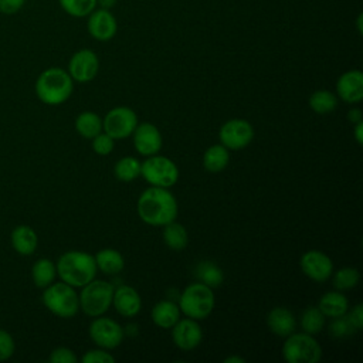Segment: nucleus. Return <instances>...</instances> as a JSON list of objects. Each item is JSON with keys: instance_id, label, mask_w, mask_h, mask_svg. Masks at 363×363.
<instances>
[{"instance_id": "obj_8", "label": "nucleus", "mask_w": 363, "mask_h": 363, "mask_svg": "<svg viewBox=\"0 0 363 363\" xmlns=\"http://www.w3.org/2000/svg\"><path fill=\"white\" fill-rule=\"evenodd\" d=\"M140 176L156 187H172L179 179V169L173 160L162 155H152L140 163Z\"/></svg>"}, {"instance_id": "obj_43", "label": "nucleus", "mask_w": 363, "mask_h": 363, "mask_svg": "<svg viewBox=\"0 0 363 363\" xmlns=\"http://www.w3.org/2000/svg\"><path fill=\"white\" fill-rule=\"evenodd\" d=\"M96 4H99L101 9L111 10L116 4V0H96Z\"/></svg>"}, {"instance_id": "obj_5", "label": "nucleus", "mask_w": 363, "mask_h": 363, "mask_svg": "<svg viewBox=\"0 0 363 363\" xmlns=\"http://www.w3.org/2000/svg\"><path fill=\"white\" fill-rule=\"evenodd\" d=\"M44 306L58 318H72L79 311V298L75 288L60 281L52 282L43 292Z\"/></svg>"}, {"instance_id": "obj_42", "label": "nucleus", "mask_w": 363, "mask_h": 363, "mask_svg": "<svg viewBox=\"0 0 363 363\" xmlns=\"http://www.w3.org/2000/svg\"><path fill=\"white\" fill-rule=\"evenodd\" d=\"M354 139L359 145L363 143V121L354 123Z\"/></svg>"}, {"instance_id": "obj_12", "label": "nucleus", "mask_w": 363, "mask_h": 363, "mask_svg": "<svg viewBox=\"0 0 363 363\" xmlns=\"http://www.w3.org/2000/svg\"><path fill=\"white\" fill-rule=\"evenodd\" d=\"M99 69V60L98 55L89 50L82 48L75 51L69 61H68V74L72 78V81L85 84L92 81Z\"/></svg>"}, {"instance_id": "obj_2", "label": "nucleus", "mask_w": 363, "mask_h": 363, "mask_svg": "<svg viewBox=\"0 0 363 363\" xmlns=\"http://www.w3.org/2000/svg\"><path fill=\"white\" fill-rule=\"evenodd\" d=\"M74 81L67 69L50 67L44 69L35 79L34 91L37 98L45 105H61L72 94Z\"/></svg>"}, {"instance_id": "obj_11", "label": "nucleus", "mask_w": 363, "mask_h": 363, "mask_svg": "<svg viewBox=\"0 0 363 363\" xmlns=\"http://www.w3.org/2000/svg\"><path fill=\"white\" fill-rule=\"evenodd\" d=\"M218 136L221 145L228 150H241L254 139V128L248 121L235 118L221 125Z\"/></svg>"}, {"instance_id": "obj_18", "label": "nucleus", "mask_w": 363, "mask_h": 363, "mask_svg": "<svg viewBox=\"0 0 363 363\" xmlns=\"http://www.w3.org/2000/svg\"><path fill=\"white\" fill-rule=\"evenodd\" d=\"M112 303L116 312L125 318H132L140 312L142 299L138 291L129 285H121L113 289Z\"/></svg>"}, {"instance_id": "obj_15", "label": "nucleus", "mask_w": 363, "mask_h": 363, "mask_svg": "<svg viewBox=\"0 0 363 363\" xmlns=\"http://www.w3.org/2000/svg\"><path fill=\"white\" fill-rule=\"evenodd\" d=\"M172 337L174 345L180 350H193L196 349L203 340V330L201 326L196 319L184 318L179 319L172 326Z\"/></svg>"}, {"instance_id": "obj_27", "label": "nucleus", "mask_w": 363, "mask_h": 363, "mask_svg": "<svg viewBox=\"0 0 363 363\" xmlns=\"http://www.w3.org/2000/svg\"><path fill=\"white\" fill-rule=\"evenodd\" d=\"M163 241L164 244L173 250V251H182L187 247L189 242V234L183 224L170 221L166 225H163Z\"/></svg>"}, {"instance_id": "obj_36", "label": "nucleus", "mask_w": 363, "mask_h": 363, "mask_svg": "<svg viewBox=\"0 0 363 363\" xmlns=\"http://www.w3.org/2000/svg\"><path fill=\"white\" fill-rule=\"evenodd\" d=\"M16 352V342L13 336L0 328V362L9 360Z\"/></svg>"}, {"instance_id": "obj_7", "label": "nucleus", "mask_w": 363, "mask_h": 363, "mask_svg": "<svg viewBox=\"0 0 363 363\" xmlns=\"http://www.w3.org/2000/svg\"><path fill=\"white\" fill-rule=\"evenodd\" d=\"M282 356L288 363H316L322 357V347L313 335L294 332L282 345Z\"/></svg>"}, {"instance_id": "obj_22", "label": "nucleus", "mask_w": 363, "mask_h": 363, "mask_svg": "<svg viewBox=\"0 0 363 363\" xmlns=\"http://www.w3.org/2000/svg\"><path fill=\"white\" fill-rule=\"evenodd\" d=\"M318 308L326 318H337L349 311V301L340 291H330L320 296Z\"/></svg>"}, {"instance_id": "obj_19", "label": "nucleus", "mask_w": 363, "mask_h": 363, "mask_svg": "<svg viewBox=\"0 0 363 363\" xmlns=\"http://www.w3.org/2000/svg\"><path fill=\"white\" fill-rule=\"evenodd\" d=\"M267 325L274 335L286 337L288 335L295 332L296 320L294 313L288 308L275 306L267 315Z\"/></svg>"}, {"instance_id": "obj_6", "label": "nucleus", "mask_w": 363, "mask_h": 363, "mask_svg": "<svg viewBox=\"0 0 363 363\" xmlns=\"http://www.w3.org/2000/svg\"><path fill=\"white\" fill-rule=\"evenodd\" d=\"M112 296L113 286L106 281L94 278L82 286L81 294L78 295L79 309L91 318L101 316L112 305Z\"/></svg>"}, {"instance_id": "obj_26", "label": "nucleus", "mask_w": 363, "mask_h": 363, "mask_svg": "<svg viewBox=\"0 0 363 363\" xmlns=\"http://www.w3.org/2000/svg\"><path fill=\"white\" fill-rule=\"evenodd\" d=\"M75 130L85 139H92L102 132V119L92 111H84L75 118Z\"/></svg>"}, {"instance_id": "obj_16", "label": "nucleus", "mask_w": 363, "mask_h": 363, "mask_svg": "<svg viewBox=\"0 0 363 363\" xmlns=\"http://www.w3.org/2000/svg\"><path fill=\"white\" fill-rule=\"evenodd\" d=\"M130 136H133V146L136 152L142 156L156 155L162 149V135L153 123H138Z\"/></svg>"}, {"instance_id": "obj_39", "label": "nucleus", "mask_w": 363, "mask_h": 363, "mask_svg": "<svg viewBox=\"0 0 363 363\" xmlns=\"http://www.w3.org/2000/svg\"><path fill=\"white\" fill-rule=\"evenodd\" d=\"M27 0H0V13L11 16L20 11Z\"/></svg>"}, {"instance_id": "obj_9", "label": "nucleus", "mask_w": 363, "mask_h": 363, "mask_svg": "<svg viewBox=\"0 0 363 363\" xmlns=\"http://www.w3.org/2000/svg\"><path fill=\"white\" fill-rule=\"evenodd\" d=\"M138 125V116L128 106H116L106 112L102 121V130L113 140L130 136Z\"/></svg>"}, {"instance_id": "obj_20", "label": "nucleus", "mask_w": 363, "mask_h": 363, "mask_svg": "<svg viewBox=\"0 0 363 363\" xmlns=\"http://www.w3.org/2000/svg\"><path fill=\"white\" fill-rule=\"evenodd\" d=\"M10 242L13 250L20 255H31L38 245V235L33 227L20 224L13 228L10 234Z\"/></svg>"}, {"instance_id": "obj_21", "label": "nucleus", "mask_w": 363, "mask_h": 363, "mask_svg": "<svg viewBox=\"0 0 363 363\" xmlns=\"http://www.w3.org/2000/svg\"><path fill=\"white\" fill-rule=\"evenodd\" d=\"M180 308L172 301H159L152 308V320L162 329H172V326L180 319Z\"/></svg>"}, {"instance_id": "obj_23", "label": "nucleus", "mask_w": 363, "mask_h": 363, "mask_svg": "<svg viewBox=\"0 0 363 363\" xmlns=\"http://www.w3.org/2000/svg\"><path fill=\"white\" fill-rule=\"evenodd\" d=\"M94 257L96 262V269L102 271L106 275H115L121 272L125 267V259L122 254L113 248L99 250Z\"/></svg>"}, {"instance_id": "obj_1", "label": "nucleus", "mask_w": 363, "mask_h": 363, "mask_svg": "<svg viewBox=\"0 0 363 363\" xmlns=\"http://www.w3.org/2000/svg\"><path fill=\"white\" fill-rule=\"evenodd\" d=\"M136 210L140 220L153 227H163L177 217V201L166 187L150 186L138 199Z\"/></svg>"}, {"instance_id": "obj_44", "label": "nucleus", "mask_w": 363, "mask_h": 363, "mask_svg": "<svg viewBox=\"0 0 363 363\" xmlns=\"http://www.w3.org/2000/svg\"><path fill=\"white\" fill-rule=\"evenodd\" d=\"M245 360L242 357H238V356H230V357H225L224 359V363H244Z\"/></svg>"}, {"instance_id": "obj_10", "label": "nucleus", "mask_w": 363, "mask_h": 363, "mask_svg": "<svg viewBox=\"0 0 363 363\" xmlns=\"http://www.w3.org/2000/svg\"><path fill=\"white\" fill-rule=\"evenodd\" d=\"M91 340L102 349H115L118 347L125 336L123 328L113 319L106 316H96L88 328Z\"/></svg>"}, {"instance_id": "obj_29", "label": "nucleus", "mask_w": 363, "mask_h": 363, "mask_svg": "<svg viewBox=\"0 0 363 363\" xmlns=\"http://www.w3.org/2000/svg\"><path fill=\"white\" fill-rule=\"evenodd\" d=\"M309 108L319 115H326L330 113L332 111L336 109L337 106V98L333 92L328 91V89H319L315 91L311 96H309Z\"/></svg>"}, {"instance_id": "obj_38", "label": "nucleus", "mask_w": 363, "mask_h": 363, "mask_svg": "<svg viewBox=\"0 0 363 363\" xmlns=\"http://www.w3.org/2000/svg\"><path fill=\"white\" fill-rule=\"evenodd\" d=\"M48 360L51 363H77L78 357H77V354L69 347L60 346V347H55L50 353Z\"/></svg>"}, {"instance_id": "obj_32", "label": "nucleus", "mask_w": 363, "mask_h": 363, "mask_svg": "<svg viewBox=\"0 0 363 363\" xmlns=\"http://www.w3.org/2000/svg\"><path fill=\"white\" fill-rule=\"evenodd\" d=\"M332 284L336 291H347L354 288L360 281V274L354 267H343L332 272Z\"/></svg>"}, {"instance_id": "obj_41", "label": "nucleus", "mask_w": 363, "mask_h": 363, "mask_svg": "<svg viewBox=\"0 0 363 363\" xmlns=\"http://www.w3.org/2000/svg\"><path fill=\"white\" fill-rule=\"evenodd\" d=\"M347 119H349L352 123H357V122L363 121L362 111H360L359 108H352V109L347 112Z\"/></svg>"}, {"instance_id": "obj_3", "label": "nucleus", "mask_w": 363, "mask_h": 363, "mask_svg": "<svg viewBox=\"0 0 363 363\" xmlns=\"http://www.w3.org/2000/svg\"><path fill=\"white\" fill-rule=\"evenodd\" d=\"M55 267L61 281L74 288H82L96 275L95 257L84 251L72 250L64 252Z\"/></svg>"}, {"instance_id": "obj_40", "label": "nucleus", "mask_w": 363, "mask_h": 363, "mask_svg": "<svg viewBox=\"0 0 363 363\" xmlns=\"http://www.w3.org/2000/svg\"><path fill=\"white\" fill-rule=\"evenodd\" d=\"M346 313H347L349 319L352 320V323L356 326V329L360 330L362 326H363V306H362V303L354 305V306L352 308V311H350V312L347 311Z\"/></svg>"}, {"instance_id": "obj_17", "label": "nucleus", "mask_w": 363, "mask_h": 363, "mask_svg": "<svg viewBox=\"0 0 363 363\" xmlns=\"http://www.w3.org/2000/svg\"><path fill=\"white\" fill-rule=\"evenodd\" d=\"M337 96L346 104H359L363 99V74L360 69L343 72L336 81Z\"/></svg>"}, {"instance_id": "obj_35", "label": "nucleus", "mask_w": 363, "mask_h": 363, "mask_svg": "<svg viewBox=\"0 0 363 363\" xmlns=\"http://www.w3.org/2000/svg\"><path fill=\"white\" fill-rule=\"evenodd\" d=\"M91 140H92L94 152L99 156H106L113 150L115 140L109 135H106L104 130L101 133H98L96 136H94Z\"/></svg>"}, {"instance_id": "obj_31", "label": "nucleus", "mask_w": 363, "mask_h": 363, "mask_svg": "<svg viewBox=\"0 0 363 363\" xmlns=\"http://www.w3.org/2000/svg\"><path fill=\"white\" fill-rule=\"evenodd\" d=\"M115 177L121 182H132L138 176H140V162L133 156L121 157L113 167Z\"/></svg>"}, {"instance_id": "obj_33", "label": "nucleus", "mask_w": 363, "mask_h": 363, "mask_svg": "<svg viewBox=\"0 0 363 363\" xmlns=\"http://www.w3.org/2000/svg\"><path fill=\"white\" fill-rule=\"evenodd\" d=\"M61 9L71 17H86L96 9V0H58Z\"/></svg>"}, {"instance_id": "obj_14", "label": "nucleus", "mask_w": 363, "mask_h": 363, "mask_svg": "<svg viewBox=\"0 0 363 363\" xmlns=\"http://www.w3.org/2000/svg\"><path fill=\"white\" fill-rule=\"evenodd\" d=\"M86 17V30L92 38L98 41H109L115 37L118 31V21L111 10L95 9Z\"/></svg>"}, {"instance_id": "obj_37", "label": "nucleus", "mask_w": 363, "mask_h": 363, "mask_svg": "<svg viewBox=\"0 0 363 363\" xmlns=\"http://www.w3.org/2000/svg\"><path fill=\"white\" fill-rule=\"evenodd\" d=\"M82 363H113L115 357L106 352V349H94L85 352V354L81 357Z\"/></svg>"}, {"instance_id": "obj_13", "label": "nucleus", "mask_w": 363, "mask_h": 363, "mask_svg": "<svg viewBox=\"0 0 363 363\" xmlns=\"http://www.w3.org/2000/svg\"><path fill=\"white\" fill-rule=\"evenodd\" d=\"M299 267L303 275L316 282H325L332 277L333 262L325 252L319 250H309L302 254Z\"/></svg>"}, {"instance_id": "obj_30", "label": "nucleus", "mask_w": 363, "mask_h": 363, "mask_svg": "<svg viewBox=\"0 0 363 363\" xmlns=\"http://www.w3.org/2000/svg\"><path fill=\"white\" fill-rule=\"evenodd\" d=\"M325 322L326 316L320 312L318 306H308L301 315L302 332L309 335H316L322 332V329L325 328Z\"/></svg>"}, {"instance_id": "obj_28", "label": "nucleus", "mask_w": 363, "mask_h": 363, "mask_svg": "<svg viewBox=\"0 0 363 363\" xmlns=\"http://www.w3.org/2000/svg\"><path fill=\"white\" fill-rule=\"evenodd\" d=\"M196 278L199 279V282H203L204 285L214 289L223 284L224 272L213 261H201L196 267Z\"/></svg>"}, {"instance_id": "obj_34", "label": "nucleus", "mask_w": 363, "mask_h": 363, "mask_svg": "<svg viewBox=\"0 0 363 363\" xmlns=\"http://www.w3.org/2000/svg\"><path fill=\"white\" fill-rule=\"evenodd\" d=\"M329 332H330V335L333 337L342 339V337L352 336V335H354L359 330L352 323V320L349 319L347 313H345V315H340L337 318H332V322H330V326H329Z\"/></svg>"}, {"instance_id": "obj_24", "label": "nucleus", "mask_w": 363, "mask_h": 363, "mask_svg": "<svg viewBox=\"0 0 363 363\" xmlns=\"http://www.w3.org/2000/svg\"><path fill=\"white\" fill-rule=\"evenodd\" d=\"M230 162V152L221 143L211 145L203 155V166L210 173L223 172Z\"/></svg>"}, {"instance_id": "obj_4", "label": "nucleus", "mask_w": 363, "mask_h": 363, "mask_svg": "<svg viewBox=\"0 0 363 363\" xmlns=\"http://www.w3.org/2000/svg\"><path fill=\"white\" fill-rule=\"evenodd\" d=\"M214 303L216 296L213 288L204 285L203 282H194L184 288L177 305L184 316L201 320L213 312Z\"/></svg>"}, {"instance_id": "obj_25", "label": "nucleus", "mask_w": 363, "mask_h": 363, "mask_svg": "<svg viewBox=\"0 0 363 363\" xmlns=\"http://www.w3.org/2000/svg\"><path fill=\"white\" fill-rule=\"evenodd\" d=\"M57 277V267L48 258L37 259L31 267V278L37 288H47L50 284L54 282Z\"/></svg>"}]
</instances>
